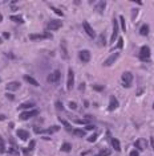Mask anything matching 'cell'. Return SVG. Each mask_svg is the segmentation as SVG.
I'll list each match as a JSON object with an SVG mask.
<instances>
[{"mask_svg":"<svg viewBox=\"0 0 154 156\" xmlns=\"http://www.w3.org/2000/svg\"><path fill=\"white\" fill-rule=\"evenodd\" d=\"M35 107V102H24L19 106V110H29Z\"/></svg>","mask_w":154,"mask_h":156,"instance_id":"obj_16","label":"cell"},{"mask_svg":"<svg viewBox=\"0 0 154 156\" xmlns=\"http://www.w3.org/2000/svg\"><path fill=\"white\" fill-rule=\"evenodd\" d=\"M49 8H51V9L53 11V12H55V13H56V15H59V16H63V15H64V13H63V11L57 9V8H56V7H53V5H51V7H49Z\"/></svg>","mask_w":154,"mask_h":156,"instance_id":"obj_29","label":"cell"},{"mask_svg":"<svg viewBox=\"0 0 154 156\" xmlns=\"http://www.w3.org/2000/svg\"><path fill=\"white\" fill-rule=\"evenodd\" d=\"M153 109H154V103H153Z\"/></svg>","mask_w":154,"mask_h":156,"instance_id":"obj_47","label":"cell"},{"mask_svg":"<svg viewBox=\"0 0 154 156\" xmlns=\"http://www.w3.org/2000/svg\"><path fill=\"white\" fill-rule=\"evenodd\" d=\"M105 5H106V1H100L98 3V9L102 11L104 8H105Z\"/></svg>","mask_w":154,"mask_h":156,"instance_id":"obj_33","label":"cell"},{"mask_svg":"<svg viewBox=\"0 0 154 156\" xmlns=\"http://www.w3.org/2000/svg\"><path fill=\"white\" fill-rule=\"evenodd\" d=\"M4 151H5V144H4V140H3V138L0 136V154H3Z\"/></svg>","mask_w":154,"mask_h":156,"instance_id":"obj_28","label":"cell"},{"mask_svg":"<svg viewBox=\"0 0 154 156\" xmlns=\"http://www.w3.org/2000/svg\"><path fill=\"white\" fill-rule=\"evenodd\" d=\"M97 138H98V134L96 132L94 135H92V136H89V138H88V142L93 143V142H96V140H97Z\"/></svg>","mask_w":154,"mask_h":156,"instance_id":"obj_31","label":"cell"},{"mask_svg":"<svg viewBox=\"0 0 154 156\" xmlns=\"http://www.w3.org/2000/svg\"><path fill=\"white\" fill-rule=\"evenodd\" d=\"M93 90H96V91H104V86H101V85H93Z\"/></svg>","mask_w":154,"mask_h":156,"instance_id":"obj_32","label":"cell"},{"mask_svg":"<svg viewBox=\"0 0 154 156\" xmlns=\"http://www.w3.org/2000/svg\"><path fill=\"white\" fill-rule=\"evenodd\" d=\"M3 37H5V39H9V33H8V32H4V33H3Z\"/></svg>","mask_w":154,"mask_h":156,"instance_id":"obj_40","label":"cell"},{"mask_svg":"<svg viewBox=\"0 0 154 156\" xmlns=\"http://www.w3.org/2000/svg\"><path fill=\"white\" fill-rule=\"evenodd\" d=\"M29 39L31 40H45V39H52V35L49 32H45V33H32V35H29Z\"/></svg>","mask_w":154,"mask_h":156,"instance_id":"obj_5","label":"cell"},{"mask_svg":"<svg viewBox=\"0 0 154 156\" xmlns=\"http://www.w3.org/2000/svg\"><path fill=\"white\" fill-rule=\"evenodd\" d=\"M1 20H3V16H1V15H0V22H1Z\"/></svg>","mask_w":154,"mask_h":156,"instance_id":"obj_45","label":"cell"},{"mask_svg":"<svg viewBox=\"0 0 154 156\" xmlns=\"http://www.w3.org/2000/svg\"><path fill=\"white\" fill-rule=\"evenodd\" d=\"M63 52H64V58H68V54H67V49H65V41H63Z\"/></svg>","mask_w":154,"mask_h":156,"instance_id":"obj_34","label":"cell"},{"mask_svg":"<svg viewBox=\"0 0 154 156\" xmlns=\"http://www.w3.org/2000/svg\"><path fill=\"white\" fill-rule=\"evenodd\" d=\"M120 25H121V29L126 32V24H125V17L124 16H120Z\"/></svg>","mask_w":154,"mask_h":156,"instance_id":"obj_26","label":"cell"},{"mask_svg":"<svg viewBox=\"0 0 154 156\" xmlns=\"http://www.w3.org/2000/svg\"><path fill=\"white\" fill-rule=\"evenodd\" d=\"M78 57L82 62H89L90 61V52L89 50H81L78 53Z\"/></svg>","mask_w":154,"mask_h":156,"instance_id":"obj_10","label":"cell"},{"mask_svg":"<svg viewBox=\"0 0 154 156\" xmlns=\"http://www.w3.org/2000/svg\"><path fill=\"white\" fill-rule=\"evenodd\" d=\"M112 147H113V148H114V151L120 152V151H121V146H120V140H118V139H116V138H113V139H112Z\"/></svg>","mask_w":154,"mask_h":156,"instance_id":"obj_18","label":"cell"},{"mask_svg":"<svg viewBox=\"0 0 154 156\" xmlns=\"http://www.w3.org/2000/svg\"><path fill=\"white\" fill-rule=\"evenodd\" d=\"M7 90L8 91H16V90H19L20 89V82H9V83H7Z\"/></svg>","mask_w":154,"mask_h":156,"instance_id":"obj_14","label":"cell"},{"mask_svg":"<svg viewBox=\"0 0 154 156\" xmlns=\"http://www.w3.org/2000/svg\"><path fill=\"white\" fill-rule=\"evenodd\" d=\"M110 155V150H108V148H105V150H102V151H100L96 156H109Z\"/></svg>","mask_w":154,"mask_h":156,"instance_id":"obj_25","label":"cell"},{"mask_svg":"<svg viewBox=\"0 0 154 156\" xmlns=\"http://www.w3.org/2000/svg\"><path fill=\"white\" fill-rule=\"evenodd\" d=\"M35 144H36V142H35V140H31L29 147H28V150H29V151H31V150H33V148H35Z\"/></svg>","mask_w":154,"mask_h":156,"instance_id":"obj_36","label":"cell"},{"mask_svg":"<svg viewBox=\"0 0 154 156\" xmlns=\"http://www.w3.org/2000/svg\"><path fill=\"white\" fill-rule=\"evenodd\" d=\"M8 152H9V154H15V155L17 154V152H16V150H13V148H11V150H8Z\"/></svg>","mask_w":154,"mask_h":156,"instance_id":"obj_41","label":"cell"},{"mask_svg":"<svg viewBox=\"0 0 154 156\" xmlns=\"http://www.w3.org/2000/svg\"><path fill=\"white\" fill-rule=\"evenodd\" d=\"M134 146H136L137 151H144L146 148V140L145 139H138V140H136Z\"/></svg>","mask_w":154,"mask_h":156,"instance_id":"obj_13","label":"cell"},{"mask_svg":"<svg viewBox=\"0 0 154 156\" xmlns=\"http://www.w3.org/2000/svg\"><path fill=\"white\" fill-rule=\"evenodd\" d=\"M60 130L59 126H53V127H49L48 130H43V134H53V132H57Z\"/></svg>","mask_w":154,"mask_h":156,"instance_id":"obj_19","label":"cell"},{"mask_svg":"<svg viewBox=\"0 0 154 156\" xmlns=\"http://www.w3.org/2000/svg\"><path fill=\"white\" fill-rule=\"evenodd\" d=\"M16 134H17V136H19V138H20L21 140H28V139H29V132L25 131V130H21V128H20V130H17Z\"/></svg>","mask_w":154,"mask_h":156,"instance_id":"obj_15","label":"cell"},{"mask_svg":"<svg viewBox=\"0 0 154 156\" xmlns=\"http://www.w3.org/2000/svg\"><path fill=\"white\" fill-rule=\"evenodd\" d=\"M140 33L142 36H148L149 35V25H142L140 28Z\"/></svg>","mask_w":154,"mask_h":156,"instance_id":"obj_20","label":"cell"},{"mask_svg":"<svg viewBox=\"0 0 154 156\" xmlns=\"http://www.w3.org/2000/svg\"><path fill=\"white\" fill-rule=\"evenodd\" d=\"M37 110L36 109H33V110H28V111H25V112H21L20 114V119L21 120H27V119H29V118H32L35 115H37Z\"/></svg>","mask_w":154,"mask_h":156,"instance_id":"obj_8","label":"cell"},{"mask_svg":"<svg viewBox=\"0 0 154 156\" xmlns=\"http://www.w3.org/2000/svg\"><path fill=\"white\" fill-rule=\"evenodd\" d=\"M116 109H118V101L117 98L112 95L110 97V102H109V107H108V111H114Z\"/></svg>","mask_w":154,"mask_h":156,"instance_id":"obj_11","label":"cell"},{"mask_svg":"<svg viewBox=\"0 0 154 156\" xmlns=\"http://www.w3.org/2000/svg\"><path fill=\"white\" fill-rule=\"evenodd\" d=\"M60 78H61V71L60 70H55L52 74H49L47 77V81L49 83H57L60 81Z\"/></svg>","mask_w":154,"mask_h":156,"instance_id":"obj_4","label":"cell"},{"mask_svg":"<svg viewBox=\"0 0 154 156\" xmlns=\"http://www.w3.org/2000/svg\"><path fill=\"white\" fill-rule=\"evenodd\" d=\"M136 15H137V9L133 11V20H136Z\"/></svg>","mask_w":154,"mask_h":156,"instance_id":"obj_43","label":"cell"},{"mask_svg":"<svg viewBox=\"0 0 154 156\" xmlns=\"http://www.w3.org/2000/svg\"><path fill=\"white\" fill-rule=\"evenodd\" d=\"M5 97L8 98L9 101H15V95H13V94H9V93H7V94H5Z\"/></svg>","mask_w":154,"mask_h":156,"instance_id":"obj_35","label":"cell"},{"mask_svg":"<svg viewBox=\"0 0 154 156\" xmlns=\"http://www.w3.org/2000/svg\"><path fill=\"white\" fill-rule=\"evenodd\" d=\"M85 128H86L88 131H92V130H94V126H93V124H86Z\"/></svg>","mask_w":154,"mask_h":156,"instance_id":"obj_38","label":"cell"},{"mask_svg":"<svg viewBox=\"0 0 154 156\" xmlns=\"http://www.w3.org/2000/svg\"><path fill=\"white\" fill-rule=\"evenodd\" d=\"M132 81H133V74L130 73V71H125V73H122V86L124 87H130Z\"/></svg>","mask_w":154,"mask_h":156,"instance_id":"obj_2","label":"cell"},{"mask_svg":"<svg viewBox=\"0 0 154 156\" xmlns=\"http://www.w3.org/2000/svg\"><path fill=\"white\" fill-rule=\"evenodd\" d=\"M5 119V115H1V114H0V120H4Z\"/></svg>","mask_w":154,"mask_h":156,"instance_id":"obj_44","label":"cell"},{"mask_svg":"<svg viewBox=\"0 0 154 156\" xmlns=\"http://www.w3.org/2000/svg\"><path fill=\"white\" fill-rule=\"evenodd\" d=\"M82 26H84V30L88 33V36L89 37H92V39H94L96 37V33H94V30H93V28L90 26V24L88 21H84L82 22Z\"/></svg>","mask_w":154,"mask_h":156,"instance_id":"obj_9","label":"cell"},{"mask_svg":"<svg viewBox=\"0 0 154 156\" xmlns=\"http://www.w3.org/2000/svg\"><path fill=\"white\" fill-rule=\"evenodd\" d=\"M11 20L12 21H15V22H19V24H23V22H24V19H23L21 16H11Z\"/></svg>","mask_w":154,"mask_h":156,"instance_id":"obj_22","label":"cell"},{"mask_svg":"<svg viewBox=\"0 0 154 156\" xmlns=\"http://www.w3.org/2000/svg\"><path fill=\"white\" fill-rule=\"evenodd\" d=\"M140 60L146 62V61H150V48L144 45L140 50Z\"/></svg>","mask_w":154,"mask_h":156,"instance_id":"obj_1","label":"cell"},{"mask_svg":"<svg viewBox=\"0 0 154 156\" xmlns=\"http://www.w3.org/2000/svg\"><path fill=\"white\" fill-rule=\"evenodd\" d=\"M130 156H140V154H138L137 150H133L132 152H130Z\"/></svg>","mask_w":154,"mask_h":156,"instance_id":"obj_37","label":"cell"},{"mask_svg":"<svg viewBox=\"0 0 154 156\" xmlns=\"http://www.w3.org/2000/svg\"><path fill=\"white\" fill-rule=\"evenodd\" d=\"M63 26V21L61 20H57V19H53L48 22V29L49 30H57Z\"/></svg>","mask_w":154,"mask_h":156,"instance_id":"obj_6","label":"cell"},{"mask_svg":"<svg viewBox=\"0 0 154 156\" xmlns=\"http://www.w3.org/2000/svg\"><path fill=\"white\" fill-rule=\"evenodd\" d=\"M117 48L118 49L124 48V39H121V37H118V40H117Z\"/></svg>","mask_w":154,"mask_h":156,"instance_id":"obj_30","label":"cell"},{"mask_svg":"<svg viewBox=\"0 0 154 156\" xmlns=\"http://www.w3.org/2000/svg\"><path fill=\"white\" fill-rule=\"evenodd\" d=\"M71 150H72V144H69V143H64L61 146V151L63 152H69Z\"/></svg>","mask_w":154,"mask_h":156,"instance_id":"obj_23","label":"cell"},{"mask_svg":"<svg viewBox=\"0 0 154 156\" xmlns=\"http://www.w3.org/2000/svg\"><path fill=\"white\" fill-rule=\"evenodd\" d=\"M60 122L63 123V126L65 127V130H67V131H73V130H72V127H71V124H69L67 120H64V119H61V118H60Z\"/></svg>","mask_w":154,"mask_h":156,"instance_id":"obj_24","label":"cell"},{"mask_svg":"<svg viewBox=\"0 0 154 156\" xmlns=\"http://www.w3.org/2000/svg\"><path fill=\"white\" fill-rule=\"evenodd\" d=\"M69 107H71V109H76L77 105L75 103V102H71V103H69Z\"/></svg>","mask_w":154,"mask_h":156,"instance_id":"obj_39","label":"cell"},{"mask_svg":"<svg viewBox=\"0 0 154 156\" xmlns=\"http://www.w3.org/2000/svg\"><path fill=\"white\" fill-rule=\"evenodd\" d=\"M0 82H1V78H0Z\"/></svg>","mask_w":154,"mask_h":156,"instance_id":"obj_48","label":"cell"},{"mask_svg":"<svg viewBox=\"0 0 154 156\" xmlns=\"http://www.w3.org/2000/svg\"><path fill=\"white\" fill-rule=\"evenodd\" d=\"M116 40H118V22L116 19H113V33L110 37V44H114Z\"/></svg>","mask_w":154,"mask_h":156,"instance_id":"obj_7","label":"cell"},{"mask_svg":"<svg viewBox=\"0 0 154 156\" xmlns=\"http://www.w3.org/2000/svg\"><path fill=\"white\" fill-rule=\"evenodd\" d=\"M1 43H3V40H1V39H0V44H1Z\"/></svg>","mask_w":154,"mask_h":156,"instance_id":"obj_46","label":"cell"},{"mask_svg":"<svg viewBox=\"0 0 154 156\" xmlns=\"http://www.w3.org/2000/svg\"><path fill=\"white\" fill-rule=\"evenodd\" d=\"M73 134L76 136H78V138H82V136H85V131L80 130V128H76V130H73Z\"/></svg>","mask_w":154,"mask_h":156,"instance_id":"obj_21","label":"cell"},{"mask_svg":"<svg viewBox=\"0 0 154 156\" xmlns=\"http://www.w3.org/2000/svg\"><path fill=\"white\" fill-rule=\"evenodd\" d=\"M55 106H56V109L59 110V111H64V106H63V103H61L60 101H56L55 102Z\"/></svg>","mask_w":154,"mask_h":156,"instance_id":"obj_27","label":"cell"},{"mask_svg":"<svg viewBox=\"0 0 154 156\" xmlns=\"http://www.w3.org/2000/svg\"><path fill=\"white\" fill-rule=\"evenodd\" d=\"M118 57H120V53H114V54H112L106 61H104V66H110L112 64L116 62V60H117Z\"/></svg>","mask_w":154,"mask_h":156,"instance_id":"obj_12","label":"cell"},{"mask_svg":"<svg viewBox=\"0 0 154 156\" xmlns=\"http://www.w3.org/2000/svg\"><path fill=\"white\" fill-rule=\"evenodd\" d=\"M150 144L153 147V151H154V138H150Z\"/></svg>","mask_w":154,"mask_h":156,"instance_id":"obj_42","label":"cell"},{"mask_svg":"<svg viewBox=\"0 0 154 156\" xmlns=\"http://www.w3.org/2000/svg\"><path fill=\"white\" fill-rule=\"evenodd\" d=\"M23 78H24V81H27L28 83H31V85H33V86H38V82H37V81H36V79H35L33 77H31V75L25 74Z\"/></svg>","mask_w":154,"mask_h":156,"instance_id":"obj_17","label":"cell"},{"mask_svg":"<svg viewBox=\"0 0 154 156\" xmlns=\"http://www.w3.org/2000/svg\"><path fill=\"white\" fill-rule=\"evenodd\" d=\"M73 85H75V71L72 70V67L68 69V78H67V89L72 90Z\"/></svg>","mask_w":154,"mask_h":156,"instance_id":"obj_3","label":"cell"}]
</instances>
